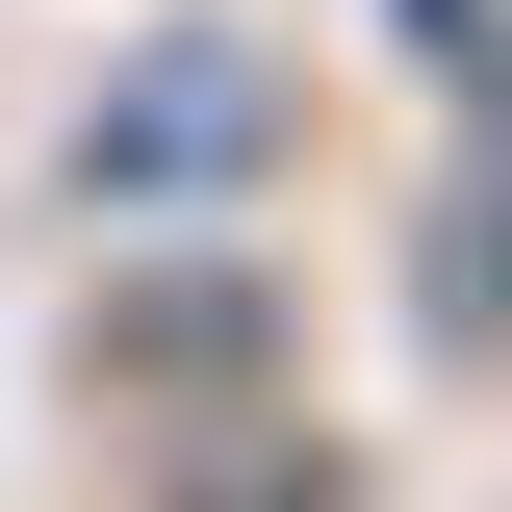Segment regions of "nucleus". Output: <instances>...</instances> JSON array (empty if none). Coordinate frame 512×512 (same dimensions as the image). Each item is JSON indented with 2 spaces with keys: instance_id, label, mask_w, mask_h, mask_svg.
Returning a JSON list of instances; mask_svg holds the SVG:
<instances>
[{
  "instance_id": "f03ea898",
  "label": "nucleus",
  "mask_w": 512,
  "mask_h": 512,
  "mask_svg": "<svg viewBox=\"0 0 512 512\" xmlns=\"http://www.w3.org/2000/svg\"><path fill=\"white\" fill-rule=\"evenodd\" d=\"M154 512H333V436L231 410V436H180V461H154Z\"/></svg>"
},
{
  "instance_id": "f257e3e1",
  "label": "nucleus",
  "mask_w": 512,
  "mask_h": 512,
  "mask_svg": "<svg viewBox=\"0 0 512 512\" xmlns=\"http://www.w3.org/2000/svg\"><path fill=\"white\" fill-rule=\"evenodd\" d=\"M77 359H103L128 410H205V384H282V282H256V256H154V282H103V308H77Z\"/></svg>"
}]
</instances>
